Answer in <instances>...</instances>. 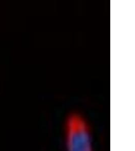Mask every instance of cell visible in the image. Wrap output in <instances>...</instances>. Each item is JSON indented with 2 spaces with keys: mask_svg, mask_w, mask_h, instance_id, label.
Listing matches in <instances>:
<instances>
[{
  "mask_svg": "<svg viewBox=\"0 0 135 151\" xmlns=\"http://www.w3.org/2000/svg\"><path fill=\"white\" fill-rule=\"evenodd\" d=\"M66 151H93V141L90 124L78 113L68 116L65 126Z\"/></svg>",
  "mask_w": 135,
  "mask_h": 151,
  "instance_id": "cell-1",
  "label": "cell"
}]
</instances>
